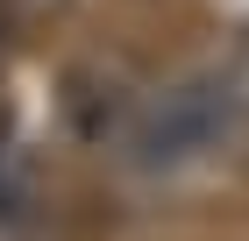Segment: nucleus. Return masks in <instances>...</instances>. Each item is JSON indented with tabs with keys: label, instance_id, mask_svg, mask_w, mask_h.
I'll return each instance as SVG.
<instances>
[{
	"label": "nucleus",
	"instance_id": "obj_3",
	"mask_svg": "<svg viewBox=\"0 0 249 241\" xmlns=\"http://www.w3.org/2000/svg\"><path fill=\"white\" fill-rule=\"evenodd\" d=\"M7 29H15V15H7V7H0V50H7Z\"/></svg>",
	"mask_w": 249,
	"mask_h": 241
},
{
	"label": "nucleus",
	"instance_id": "obj_2",
	"mask_svg": "<svg viewBox=\"0 0 249 241\" xmlns=\"http://www.w3.org/2000/svg\"><path fill=\"white\" fill-rule=\"evenodd\" d=\"M0 7H7L15 21H57L64 7H71V0H0Z\"/></svg>",
	"mask_w": 249,
	"mask_h": 241
},
{
	"label": "nucleus",
	"instance_id": "obj_1",
	"mask_svg": "<svg viewBox=\"0 0 249 241\" xmlns=\"http://www.w3.org/2000/svg\"><path fill=\"white\" fill-rule=\"evenodd\" d=\"M235 128V99L221 78H185V85H164L142 107H128L121 121V156L142 177H171V170L199 163L221 149V135Z\"/></svg>",
	"mask_w": 249,
	"mask_h": 241
}]
</instances>
